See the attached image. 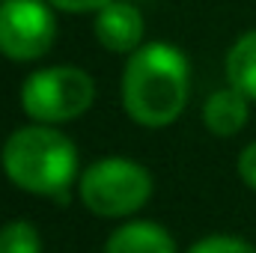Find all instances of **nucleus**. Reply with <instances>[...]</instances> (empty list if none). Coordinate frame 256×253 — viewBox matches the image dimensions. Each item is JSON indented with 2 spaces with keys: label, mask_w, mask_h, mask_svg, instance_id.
Here are the masks:
<instances>
[{
  "label": "nucleus",
  "mask_w": 256,
  "mask_h": 253,
  "mask_svg": "<svg viewBox=\"0 0 256 253\" xmlns=\"http://www.w3.org/2000/svg\"><path fill=\"white\" fill-rule=\"evenodd\" d=\"M80 202L98 218H128L152 196V176L131 158H102L80 173Z\"/></svg>",
  "instance_id": "nucleus-3"
},
{
  "label": "nucleus",
  "mask_w": 256,
  "mask_h": 253,
  "mask_svg": "<svg viewBox=\"0 0 256 253\" xmlns=\"http://www.w3.org/2000/svg\"><path fill=\"white\" fill-rule=\"evenodd\" d=\"M57 36V21L48 0H3L0 3V54L15 63H30L48 54Z\"/></svg>",
  "instance_id": "nucleus-5"
},
{
  "label": "nucleus",
  "mask_w": 256,
  "mask_h": 253,
  "mask_svg": "<svg viewBox=\"0 0 256 253\" xmlns=\"http://www.w3.org/2000/svg\"><path fill=\"white\" fill-rule=\"evenodd\" d=\"M48 3L54 9H63V12H98L110 0H48Z\"/></svg>",
  "instance_id": "nucleus-13"
},
{
  "label": "nucleus",
  "mask_w": 256,
  "mask_h": 253,
  "mask_svg": "<svg viewBox=\"0 0 256 253\" xmlns=\"http://www.w3.org/2000/svg\"><path fill=\"white\" fill-rule=\"evenodd\" d=\"M0 3H3V0H0Z\"/></svg>",
  "instance_id": "nucleus-14"
},
{
  "label": "nucleus",
  "mask_w": 256,
  "mask_h": 253,
  "mask_svg": "<svg viewBox=\"0 0 256 253\" xmlns=\"http://www.w3.org/2000/svg\"><path fill=\"white\" fill-rule=\"evenodd\" d=\"M0 253H42L39 230L30 220H9L0 226Z\"/></svg>",
  "instance_id": "nucleus-10"
},
{
  "label": "nucleus",
  "mask_w": 256,
  "mask_h": 253,
  "mask_svg": "<svg viewBox=\"0 0 256 253\" xmlns=\"http://www.w3.org/2000/svg\"><path fill=\"white\" fill-rule=\"evenodd\" d=\"M96 98L92 78L78 66H51L33 72L21 86V108L33 122L60 126L90 110Z\"/></svg>",
  "instance_id": "nucleus-4"
},
{
  "label": "nucleus",
  "mask_w": 256,
  "mask_h": 253,
  "mask_svg": "<svg viewBox=\"0 0 256 253\" xmlns=\"http://www.w3.org/2000/svg\"><path fill=\"white\" fill-rule=\"evenodd\" d=\"M238 176L248 188L256 190V140L250 146H244L242 155H238Z\"/></svg>",
  "instance_id": "nucleus-12"
},
{
  "label": "nucleus",
  "mask_w": 256,
  "mask_h": 253,
  "mask_svg": "<svg viewBox=\"0 0 256 253\" xmlns=\"http://www.w3.org/2000/svg\"><path fill=\"white\" fill-rule=\"evenodd\" d=\"M96 39L114 54H134L143 45V15L128 0H110L96 12Z\"/></svg>",
  "instance_id": "nucleus-6"
},
{
  "label": "nucleus",
  "mask_w": 256,
  "mask_h": 253,
  "mask_svg": "<svg viewBox=\"0 0 256 253\" xmlns=\"http://www.w3.org/2000/svg\"><path fill=\"white\" fill-rule=\"evenodd\" d=\"M191 74L188 60L176 45L149 42L128 54L122 68V108L143 128L176 122L188 104Z\"/></svg>",
  "instance_id": "nucleus-1"
},
{
  "label": "nucleus",
  "mask_w": 256,
  "mask_h": 253,
  "mask_svg": "<svg viewBox=\"0 0 256 253\" xmlns=\"http://www.w3.org/2000/svg\"><path fill=\"white\" fill-rule=\"evenodd\" d=\"M3 173L27 194L57 196L78 176V149L54 126H24L12 131L0 152Z\"/></svg>",
  "instance_id": "nucleus-2"
},
{
  "label": "nucleus",
  "mask_w": 256,
  "mask_h": 253,
  "mask_svg": "<svg viewBox=\"0 0 256 253\" xmlns=\"http://www.w3.org/2000/svg\"><path fill=\"white\" fill-rule=\"evenodd\" d=\"M226 80L256 102V30L244 33L226 54Z\"/></svg>",
  "instance_id": "nucleus-9"
},
{
  "label": "nucleus",
  "mask_w": 256,
  "mask_h": 253,
  "mask_svg": "<svg viewBox=\"0 0 256 253\" xmlns=\"http://www.w3.org/2000/svg\"><path fill=\"white\" fill-rule=\"evenodd\" d=\"M188 253H256V248L236 236H206Z\"/></svg>",
  "instance_id": "nucleus-11"
},
{
  "label": "nucleus",
  "mask_w": 256,
  "mask_h": 253,
  "mask_svg": "<svg viewBox=\"0 0 256 253\" xmlns=\"http://www.w3.org/2000/svg\"><path fill=\"white\" fill-rule=\"evenodd\" d=\"M248 114H250V98L244 92H238L236 86L214 90L202 104V122L218 137L238 134L248 122Z\"/></svg>",
  "instance_id": "nucleus-7"
},
{
  "label": "nucleus",
  "mask_w": 256,
  "mask_h": 253,
  "mask_svg": "<svg viewBox=\"0 0 256 253\" xmlns=\"http://www.w3.org/2000/svg\"><path fill=\"white\" fill-rule=\"evenodd\" d=\"M104 253H176V242L152 220H131L108 238Z\"/></svg>",
  "instance_id": "nucleus-8"
}]
</instances>
